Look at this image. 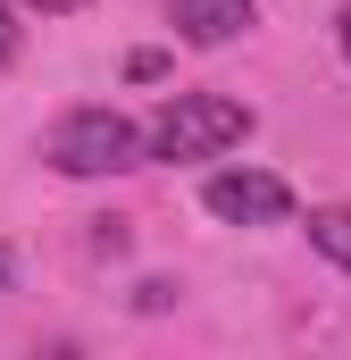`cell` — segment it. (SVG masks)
Wrapping results in <instances>:
<instances>
[{
	"label": "cell",
	"instance_id": "1",
	"mask_svg": "<svg viewBox=\"0 0 351 360\" xmlns=\"http://www.w3.org/2000/svg\"><path fill=\"white\" fill-rule=\"evenodd\" d=\"M251 109L226 92H176L151 117V160H226L234 143H251Z\"/></svg>",
	"mask_w": 351,
	"mask_h": 360
},
{
	"label": "cell",
	"instance_id": "2",
	"mask_svg": "<svg viewBox=\"0 0 351 360\" xmlns=\"http://www.w3.org/2000/svg\"><path fill=\"white\" fill-rule=\"evenodd\" d=\"M143 151H151V134L126 109H67L42 143V160L59 176H117V168H143Z\"/></svg>",
	"mask_w": 351,
	"mask_h": 360
},
{
	"label": "cell",
	"instance_id": "3",
	"mask_svg": "<svg viewBox=\"0 0 351 360\" xmlns=\"http://www.w3.org/2000/svg\"><path fill=\"white\" fill-rule=\"evenodd\" d=\"M201 201L226 226H276V218H293V184L267 176V168H218V176L201 184Z\"/></svg>",
	"mask_w": 351,
	"mask_h": 360
},
{
	"label": "cell",
	"instance_id": "4",
	"mask_svg": "<svg viewBox=\"0 0 351 360\" xmlns=\"http://www.w3.org/2000/svg\"><path fill=\"white\" fill-rule=\"evenodd\" d=\"M176 34L184 42H201V51H218V42H234L243 25H251V0H168Z\"/></svg>",
	"mask_w": 351,
	"mask_h": 360
},
{
	"label": "cell",
	"instance_id": "5",
	"mask_svg": "<svg viewBox=\"0 0 351 360\" xmlns=\"http://www.w3.org/2000/svg\"><path fill=\"white\" fill-rule=\"evenodd\" d=\"M310 243H318L335 269H351V201H326V210H310Z\"/></svg>",
	"mask_w": 351,
	"mask_h": 360
},
{
	"label": "cell",
	"instance_id": "6",
	"mask_svg": "<svg viewBox=\"0 0 351 360\" xmlns=\"http://www.w3.org/2000/svg\"><path fill=\"white\" fill-rule=\"evenodd\" d=\"M17 42H25V25H17V8H8V0H0V68H8V59H17Z\"/></svg>",
	"mask_w": 351,
	"mask_h": 360
},
{
	"label": "cell",
	"instance_id": "7",
	"mask_svg": "<svg viewBox=\"0 0 351 360\" xmlns=\"http://www.w3.org/2000/svg\"><path fill=\"white\" fill-rule=\"evenodd\" d=\"M126 76H134V84H151V76H168V59H159V51H134V59H126Z\"/></svg>",
	"mask_w": 351,
	"mask_h": 360
},
{
	"label": "cell",
	"instance_id": "8",
	"mask_svg": "<svg viewBox=\"0 0 351 360\" xmlns=\"http://www.w3.org/2000/svg\"><path fill=\"white\" fill-rule=\"evenodd\" d=\"M25 8H42V17H67V8H84V0H25Z\"/></svg>",
	"mask_w": 351,
	"mask_h": 360
},
{
	"label": "cell",
	"instance_id": "9",
	"mask_svg": "<svg viewBox=\"0 0 351 360\" xmlns=\"http://www.w3.org/2000/svg\"><path fill=\"white\" fill-rule=\"evenodd\" d=\"M335 42H343V59H351V8H343V17H335Z\"/></svg>",
	"mask_w": 351,
	"mask_h": 360
},
{
	"label": "cell",
	"instance_id": "10",
	"mask_svg": "<svg viewBox=\"0 0 351 360\" xmlns=\"http://www.w3.org/2000/svg\"><path fill=\"white\" fill-rule=\"evenodd\" d=\"M0 276H8V269H0Z\"/></svg>",
	"mask_w": 351,
	"mask_h": 360
}]
</instances>
